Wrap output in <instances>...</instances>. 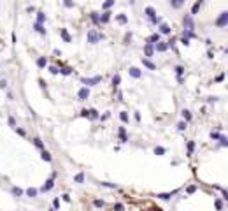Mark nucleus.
I'll list each match as a JSON object with an SVG mask.
<instances>
[{"mask_svg": "<svg viewBox=\"0 0 228 211\" xmlns=\"http://www.w3.org/2000/svg\"><path fill=\"white\" fill-rule=\"evenodd\" d=\"M49 72L56 76V74H58V72H60V70H58V67H54V65H53V67H49Z\"/></svg>", "mask_w": 228, "mask_h": 211, "instance_id": "46", "label": "nucleus"}, {"mask_svg": "<svg viewBox=\"0 0 228 211\" xmlns=\"http://www.w3.org/2000/svg\"><path fill=\"white\" fill-rule=\"evenodd\" d=\"M182 25H184V30H191L195 28V23H193V16L191 14H186V16L182 18Z\"/></svg>", "mask_w": 228, "mask_h": 211, "instance_id": "3", "label": "nucleus"}, {"mask_svg": "<svg viewBox=\"0 0 228 211\" xmlns=\"http://www.w3.org/2000/svg\"><path fill=\"white\" fill-rule=\"evenodd\" d=\"M148 42H149V44H153V46L156 44V42H160V34H153V35L148 39Z\"/></svg>", "mask_w": 228, "mask_h": 211, "instance_id": "20", "label": "nucleus"}, {"mask_svg": "<svg viewBox=\"0 0 228 211\" xmlns=\"http://www.w3.org/2000/svg\"><path fill=\"white\" fill-rule=\"evenodd\" d=\"M221 195H223V199H228V193H226L225 188H221Z\"/></svg>", "mask_w": 228, "mask_h": 211, "instance_id": "56", "label": "nucleus"}, {"mask_svg": "<svg viewBox=\"0 0 228 211\" xmlns=\"http://www.w3.org/2000/svg\"><path fill=\"white\" fill-rule=\"evenodd\" d=\"M181 42L184 46H190V39H186V37H181Z\"/></svg>", "mask_w": 228, "mask_h": 211, "instance_id": "52", "label": "nucleus"}, {"mask_svg": "<svg viewBox=\"0 0 228 211\" xmlns=\"http://www.w3.org/2000/svg\"><path fill=\"white\" fill-rule=\"evenodd\" d=\"M165 151H167V150H165L163 146H156V148H154V155H158V157L165 155Z\"/></svg>", "mask_w": 228, "mask_h": 211, "instance_id": "28", "label": "nucleus"}, {"mask_svg": "<svg viewBox=\"0 0 228 211\" xmlns=\"http://www.w3.org/2000/svg\"><path fill=\"white\" fill-rule=\"evenodd\" d=\"M60 72H62L63 76H70V74H72V69H70V67H63Z\"/></svg>", "mask_w": 228, "mask_h": 211, "instance_id": "36", "label": "nucleus"}, {"mask_svg": "<svg viewBox=\"0 0 228 211\" xmlns=\"http://www.w3.org/2000/svg\"><path fill=\"white\" fill-rule=\"evenodd\" d=\"M60 208V199H54L53 201V209H58Z\"/></svg>", "mask_w": 228, "mask_h": 211, "instance_id": "47", "label": "nucleus"}, {"mask_svg": "<svg viewBox=\"0 0 228 211\" xmlns=\"http://www.w3.org/2000/svg\"><path fill=\"white\" fill-rule=\"evenodd\" d=\"M219 137H221V134H218V132H211V139H214V141H216V139H219Z\"/></svg>", "mask_w": 228, "mask_h": 211, "instance_id": "48", "label": "nucleus"}, {"mask_svg": "<svg viewBox=\"0 0 228 211\" xmlns=\"http://www.w3.org/2000/svg\"><path fill=\"white\" fill-rule=\"evenodd\" d=\"M34 30L39 32L40 35H46V28H44V25H40V23H34Z\"/></svg>", "mask_w": 228, "mask_h": 211, "instance_id": "17", "label": "nucleus"}, {"mask_svg": "<svg viewBox=\"0 0 228 211\" xmlns=\"http://www.w3.org/2000/svg\"><path fill=\"white\" fill-rule=\"evenodd\" d=\"M179 190H172V192H165V193H158L156 197H158V199H163V201H168V199H172V197L177 193Z\"/></svg>", "mask_w": 228, "mask_h": 211, "instance_id": "8", "label": "nucleus"}, {"mask_svg": "<svg viewBox=\"0 0 228 211\" xmlns=\"http://www.w3.org/2000/svg\"><path fill=\"white\" fill-rule=\"evenodd\" d=\"M100 185H102V187H105V188H116V185H114V183H107V181H102Z\"/></svg>", "mask_w": 228, "mask_h": 211, "instance_id": "42", "label": "nucleus"}, {"mask_svg": "<svg viewBox=\"0 0 228 211\" xmlns=\"http://www.w3.org/2000/svg\"><path fill=\"white\" fill-rule=\"evenodd\" d=\"M34 144H35V146H37V148H39L40 151L44 150V143H42V141H40L39 137H35V139H34Z\"/></svg>", "mask_w": 228, "mask_h": 211, "instance_id": "31", "label": "nucleus"}, {"mask_svg": "<svg viewBox=\"0 0 228 211\" xmlns=\"http://www.w3.org/2000/svg\"><path fill=\"white\" fill-rule=\"evenodd\" d=\"M116 20H118L121 25H126V23H128V18L125 16V14H118V16H116Z\"/></svg>", "mask_w": 228, "mask_h": 211, "instance_id": "30", "label": "nucleus"}, {"mask_svg": "<svg viewBox=\"0 0 228 211\" xmlns=\"http://www.w3.org/2000/svg\"><path fill=\"white\" fill-rule=\"evenodd\" d=\"M35 63H37V67H39V69H44V67L48 65V58H46V56H39Z\"/></svg>", "mask_w": 228, "mask_h": 211, "instance_id": "15", "label": "nucleus"}, {"mask_svg": "<svg viewBox=\"0 0 228 211\" xmlns=\"http://www.w3.org/2000/svg\"><path fill=\"white\" fill-rule=\"evenodd\" d=\"M182 118H184V120H182V121H186V123H190V121H191V118H193V116H191V113H190V111H188V109H184V111H182Z\"/></svg>", "mask_w": 228, "mask_h": 211, "instance_id": "23", "label": "nucleus"}, {"mask_svg": "<svg viewBox=\"0 0 228 211\" xmlns=\"http://www.w3.org/2000/svg\"><path fill=\"white\" fill-rule=\"evenodd\" d=\"M60 34H62V37H63V40H65V42H70V40H72V37L68 35V32L65 30V28H62V30H60Z\"/></svg>", "mask_w": 228, "mask_h": 211, "instance_id": "27", "label": "nucleus"}, {"mask_svg": "<svg viewBox=\"0 0 228 211\" xmlns=\"http://www.w3.org/2000/svg\"><path fill=\"white\" fill-rule=\"evenodd\" d=\"M184 2H186V0H170V5H172L174 9H181L184 5Z\"/></svg>", "mask_w": 228, "mask_h": 211, "instance_id": "19", "label": "nucleus"}, {"mask_svg": "<svg viewBox=\"0 0 228 211\" xmlns=\"http://www.w3.org/2000/svg\"><path fill=\"white\" fill-rule=\"evenodd\" d=\"M219 141H221V146H226V144H228V141H226V137H225V135H221V137H219Z\"/></svg>", "mask_w": 228, "mask_h": 211, "instance_id": "51", "label": "nucleus"}, {"mask_svg": "<svg viewBox=\"0 0 228 211\" xmlns=\"http://www.w3.org/2000/svg\"><path fill=\"white\" fill-rule=\"evenodd\" d=\"M63 201H65V202H70V197H68V195H67V193H65V195H63Z\"/></svg>", "mask_w": 228, "mask_h": 211, "instance_id": "59", "label": "nucleus"}, {"mask_svg": "<svg viewBox=\"0 0 228 211\" xmlns=\"http://www.w3.org/2000/svg\"><path fill=\"white\" fill-rule=\"evenodd\" d=\"M74 181H76V183H82V181H84V173H77V174L74 176Z\"/></svg>", "mask_w": 228, "mask_h": 211, "instance_id": "32", "label": "nucleus"}, {"mask_svg": "<svg viewBox=\"0 0 228 211\" xmlns=\"http://www.w3.org/2000/svg\"><path fill=\"white\" fill-rule=\"evenodd\" d=\"M118 134H119V141H121V143H126V141H128L125 127H119V129H118Z\"/></svg>", "mask_w": 228, "mask_h": 211, "instance_id": "14", "label": "nucleus"}, {"mask_svg": "<svg viewBox=\"0 0 228 211\" xmlns=\"http://www.w3.org/2000/svg\"><path fill=\"white\" fill-rule=\"evenodd\" d=\"M193 150H195V143H193V141H188V155H191Z\"/></svg>", "mask_w": 228, "mask_h": 211, "instance_id": "40", "label": "nucleus"}, {"mask_svg": "<svg viewBox=\"0 0 228 211\" xmlns=\"http://www.w3.org/2000/svg\"><path fill=\"white\" fill-rule=\"evenodd\" d=\"M132 39V34H126L125 35V44H128V40H130Z\"/></svg>", "mask_w": 228, "mask_h": 211, "instance_id": "54", "label": "nucleus"}, {"mask_svg": "<svg viewBox=\"0 0 228 211\" xmlns=\"http://www.w3.org/2000/svg\"><path fill=\"white\" fill-rule=\"evenodd\" d=\"M25 193H26L28 197H37L39 190H37V188H32V187H30V188H26V192H25Z\"/></svg>", "mask_w": 228, "mask_h": 211, "instance_id": "26", "label": "nucleus"}, {"mask_svg": "<svg viewBox=\"0 0 228 211\" xmlns=\"http://www.w3.org/2000/svg\"><path fill=\"white\" fill-rule=\"evenodd\" d=\"M114 4H116V0H105V2L102 4V9H104V11H109Z\"/></svg>", "mask_w": 228, "mask_h": 211, "instance_id": "21", "label": "nucleus"}, {"mask_svg": "<svg viewBox=\"0 0 228 211\" xmlns=\"http://www.w3.org/2000/svg\"><path fill=\"white\" fill-rule=\"evenodd\" d=\"M182 37H186V39H191V37H195V34H193L191 30H184V32H182Z\"/></svg>", "mask_w": 228, "mask_h": 211, "instance_id": "39", "label": "nucleus"}, {"mask_svg": "<svg viewBox=\"0 0 228 211\" xmlns=\"http://www.w3.org/2000/svg\"><path fill=\"white\" fill-rule=\"evenodd\" d=\"M77 97H79V100H88L90 98V88L88 86H84L77 92Z\"/></svg>", "mask_w": 228, "mask_h": 211, "instance_id": "5", "label": "nucleus"}, {"mask_svg": "<svg viewBox=\"0 0 228 211\" xmlns=\"http://www.w3.org/2000/svg\"><path fill=\"white\" fill-rule=\"evenodd\" d=\"M114 211H125V206L121 202H116V204H114Z\"/></svg>", "mask_w": 228, "mask_h": 211, "instance_id": "43", "label": "nucleus"}, {"mask_svg": "<svg viewBox=\"0 0 228 211\" xmlns=\"http://www.w3.org/2000/svg\"><path fill=\"white\" fill-rule=\"evenodd\" d=\"M35 23H40V25H44V23H46V14L39 11V12H37V21H35Z\"/></svg>", "mask_w": 228, "mask_h": 211, "instance_id": "22", "label": "nucleus"}, {"mask_svg": "<svg viewBox=\"0 0 228 211\" xmlns=\"http://www.w3.org/2000/svg\"><path fill=\"white\" fill-rule=\"evenodd\" d=\"M90 18H91V21H93L95 25H100V21H98V14H97V12H91V16H90Z\"/></svg>", "mask_w": 228, "mask_h": 211, "instance_id": "37", "label": "nucleus"}, {"mask_svg": "<svg viewBox=\"0 0 228 211\" xmlns=\"http://www.w3.org/2000/svg\"><path fill=\"white\" fill-rule=\"evenodd\" d=\"M128 74H130L132 78H135V79H139V78L142 76L140 69H137V67H130V69H128Z\"/></svg>", "mask_w": 228, "mask_h": 211, "instance_id": "11", "label": "nucleus"}, {"mask_svg": "<svg viewBox=\"0 0 228 211\" xmlns=\"http://www.w3.org/2000/svg\"><path fill=\"white\" fill-rule=\"evenodd\" d=\"M158 28H160V32H158V34H165V35H170V34H172V28H170L167 23H160Z\"/></svg>", "mask_w": 228, "mask_h": 211, "instance_id": "10", "label": "nucleus"}, {"mask_svg": "<svg viewBox=\"0 0 228 211\" xmlns=\"http://www.w3.org/2000/svg\"><path fill=\"white\" fill-rule=\"evenodd\" d=\"M111 14H112V12L105 11V12L102 14V16H98V21H100L102 25H104V23H109V21H111Z\"/></svg>", "mask_w": 228, "mask_h": 211, "instance_id": "13", "label": "nucleus"}, {"mask_svg": "<svg viewBox=\"0 0 228 211\" xmlns=\"http://www.w3.org/2000/svg\"><path fill=\"white\" fill-rule=\"evenodd\" d=\"M88 118H90V120H97V118H98V113H97L95 109H88Z\"/></svg>", "mask_w": 228, "mask_h": 211, "instance_id": "29", "label": "nucleus"}, {"mask_svg": "<svg viewBox=\"0 0 228 211\" xmlns=\"http://www.w3.org/2000/svg\"><path fill=\"white\" fill-rule=\"evenodd\" d=\"M228 25V12L226 11H223L221 14H219V18L216 20V26H219V28H225Z\"/></svg>", "mask_w": 228, "mask_h": 211, "instance_id": "4", "label": "nucleus"}, {"mask_svg": "<svg viewBox=\"0 0 228 211\" xmlns=\"http://www.w3.org/2000/svg\"><path fill=\"white\" fill-rule=\"evenodd\" d=\"M119 83H121V76H119V74H116V76L112 78V86H114V90H116V88L119 86Z\"/></svg>", "mask_w": 228, "mask_h": 211, "instance_id": "25", "label": "nucleus"}, {"mask_svg": "<svg viewBox=\"0 0 228 211\" xmlns=\"http://www.w3.org/2000/svg\"><path fill=\"white\" fill-rule=\"evenodd\" d=\"M119 118H121V121H123V123H128V120H130V118H128V113H126V111H121Z\"/></svg>", "mask_w": 228, "mask_h": 211, "instance_id": "34", "label": "nucleus"}, {"mask_svg": "<svg viewBox=\"0 0 228 211\" xmlns=\"http://www.w3.org/2000/svg\"><path fill=\"white\" fill-rule=\"evenodd\" d=\"M214 204H216V209H218V211H221V209H223V202H221V199H216V201H214Z\"/></svg>", "mask_w": 228, "mask_h": 211, "instance_id": "44", "label": "nucleus"}, {"mask_svg": "<svg viewBox=\"0 0 228 211\" xmlns=\"http://www.w3.org/2000/svg\"><path fill=\"white\" fill-rule=\"evenodd\" d=\"M168 48H167V42H156V44H154V51H160V53H165Z\"/></svg>", "mask_w": 228, "mask_h": 211, "instance_id": "12", "label": "nucleus"}, {"mask_svg": "<svg viewBox=\"0 0 228 211\" xmlns=\"http://www.w3.org/2000/svg\"><path fill=\"white\" fill-rule=\"evenodd\" d=\"M40 158L44 160V162H51V155H49V151L42 150V151H40Z\"/></svg>", "mask_w": 228, "mask_h": 211, "instance_id": "24", "label": "nucleus"}, {"mask_svg": "<svg viewBox=\"0 0 228 211\" xmlns=\"http://www.w3.org/2000/svg\"><path fill=\"white\" fill-rule=\"evenodd\" d=\"M14 130H16V132L19 134V135H26V132H25L23 129H18V127H14Z\"/></svg>", "mask_w": 228, "mask_h": 211, "instance_id": "49", "label": "nucleus"}, {"mask_svg": "<svg viewBox=\"0 0 228 211\" xmlns=\"http://www.w3.org/2000/svg\"><path fill=\"white\" fill-rule=\"evenodd\" d=\"M144 12H146V16L151 20V23H153V25L162 23V18H156V11H154V7H146V9H144Z\"/></svg>", "mask_w": 228, "mask_h": 211, "instance_id": "1", "label": "nucleus"}, {"mask_svg": "<svg viewBox=\"0 0 228 211\" xmlns=\"http://www.w3.org/2000/svg\"><path fill=\"white\" fill-rule=\"evenodd\" d=\"M202 4H204V0H196V2H195V5L191 7V16H193V14H198V11H200Z\"/></svg>", "mask_w": 228, "mask_h": 211, "instance_id": "16", "label": "nucleus"}, {"mask_svg": "<svg viewBox=\"0 0 228 211\" xmlns=\"http://www.w3.org/2000/svg\"><path fill=\"white\" fill-rule=\"evenodd\" d=\"M93 206H95V208H104V206H105V202H104V201H100V199H95V201H93Z\"/></svg>", "mask_w": 228, "mask_h": 211, "instance_id": "35", "label": "nucleus"}, {"mask_svg": "<svg viewBox=\"0 0 228 211\" xmlns=\"http://www.w3.org/2000/svg\"><path fill=\"white\" fill-rule=\"evenodd\" d=\"M11 192H12V195H16V197H21V195H23V190H21V188H18V187H12V190H11Z\"/></svg>", "mask_w": 228, "mask_h": 211, "instance_id": "33", "label": "nucleus"}, {"mask_svg": "<svg viewBox=\"0 0 228 211\" xmlns=\"http://www.w3.org/2000/svg\"><path fill=\"white\" fill-rule=\"evenodd\" d=\"M142 65H144V67H148L149 70H154V69H156V65H154V63H153L149 58H142Z\"/></svg>", "mask_w": 228, "mask_h": 211, "instance_id": "18", "label": "nucleus"}, {"mask_svg": "<svg viewBox=\"0 0 228 211\" xmlns=\"http://www.w3.org/2000/svg\"><path fill=\"white\" fill-rule=\"evenodd\" d=\"M182 72H184V67H182V65H177V67H176V74H177V78H181Z\"/></svg>", "mask_w": 228, "mask_h": 211, "instance_id": "38", "label": "nucleus"}, {"mask_svg": "<svg viewBox=\"0 0 228 211\" xmlns=\"http://www.w3.org/2000/svg\"><path fill=\"white\" fill-rule=\"evenodd\" d=\"M223 79H225V74H219V76H218V78H216V81H218V83H221V81H223Z\"/></svg>", "mask_w": 228, "mask_h": 211, "instance_id": "57", "label": "nucleus"}, {"mask_svg": "<svg viewBox=\"0 0 228 211\" xmlns=\"http://www.w3.org/2000/svg\"><path fill=\"white\" fill-rule=\"evenodd\" d=\"M7 121H9V125H11V127H16V120H14L12 116H9V120H7Z\"/></svg>", "mask_w": 228, "mask_h": 211, "instance_id": "50", "label": "nucleus"}, {"mask_svg": "<svg viewBox=\"0 0 228 211\" xmlns=\"http://www.w3.org/2000/svg\"><path fill=\"white\" fill-rule=\"evenodd\" d=\"M100 81H102V78H100V76H95V78H84V79H82V83H84V84H88V86L98 84Z\"/></svg>", "mask_w": 228, "mask_h": 211, "instance_id": "6", "label": "nucleus"}, {"mask_svg": "<svg viewBox=\"0 0 228 211\" xmlns=\"http://www.w3.org/2000/svg\"><path fill=\"white\" fill-rule=\"evenodd\" d=\"M53 187H54V178H49V179L44 183V185L40 187V192H42V193H46V192H49Z\"/></svg>", "mask_w": 228, "mask_h": 211, "instance_id": "7", "label": "nucleus"}, {"mask_svg": "<svg viewBox=\"0 0 228 211\" xmlns=\"http://www.w3.org/2000/svg\"><path fill=\"white\" fill-rule=\"evenodd\" d=\"M5 86H7V81H5V79L0 81V88H5Z\"/></svg>", "mask_w": 228, "mask_h": 211, "instance_id": "58", "label": "nucleus"}, {"mask_svg": "<svg viewBox=\"0 0 228 211\" xmlns=\"http://www.w3.org/2000/svg\"><path fill=\"white\" fill-rule=\"evenodd\" d=\"M154 53V46L149 44V42H146V46H144V55H146V58H151Z\"/></svg>", "mask_w": 228, "mask_h": 211, "instance_id": "9", "label": "nucleus"}, {"mask_svg": "<svg viewBox=\"0 0 228 211\" xmlns=\"http://www.w3.org/2000/svg\"><path fill=\"white\" fill-rule=\"evenodd\" d=\"M100 39H105V35H104V34H97L95 30H90L88 35H86V40L90 42V44H97Z\"/></svg>", "mask_w": 228, "mask_h": 211, "instance_id": "2", "label": "nucleus"}, {"mask_svg": "<svg viewBox=\"0 0 228 211\" xmlns=\"http://www.w3.org/2000/svg\"><path fill=\"white\" fill-rule=\"evenodd\" d=\"M63 5H65L67 9H72V7H74V2H72V0H63Z\"/></svg>", "mask_w": 228, "mask_h": 211, "instance_id": "41", "label": "nucleus"}, {"mask_svg": "<svg viewBox=\"0 0 228 211\" xmlns=\"http://www.w3.org/2000/svg\"><path fill=\"white\" fill-rule=\"evenodd\" d=\"M81 116H84V118H88V109H82V111H81Z\"/></svg>", "mask_w": 228, "mask_h": 211, "instance_id": "55", "label": "nucleus"}, {"mask_svg": "<svg viewBox=\"0 0 228 211\" xmlns=\"http://www.w3.org/2000/svg\"><path fill=\"white\" fill-rule=\"evenodd\" d=\"M195 190H196V187H195V185H191V187H188V190H186V192H188V193H193Z\"/></svg>", "mask_w": 228, "mask_h": 211, "instance_id": "53", "label": "nucleus"}, {"mask_svg": "<svg viewBox=\"0 0 228 211\" xmlns=\"http://www.w3.org/2000/svg\"><path fill=\"white\" fill-rule=\"evenodd\" d=\"M186 125H188L186 121H179V123H177V129H179V130H186Z\"/></svg>", "mask_w": 228, "mask_h": 211, "instance_id": "45", "label": "nucleus"}, {"mask_svg": "<svg viewBox=\"0 0 228 211\" xmlns=\"http://www.w3.org/2000/svg\"><path fill=\"white\" fill-rule=\"evenodd\" d=\"M51 211H56V209H51Z\"/></svg>", "mask_w": 228, "mask_h": 211, "instance_id": "60", "label": "nucleus"}]
</instances>
